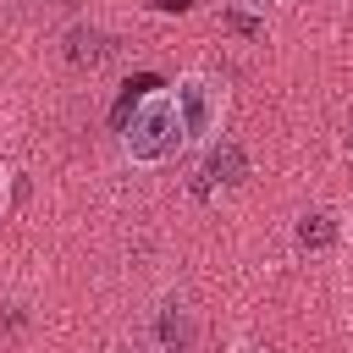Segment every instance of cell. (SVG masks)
Returning a JSON list of instances; mask_svg holds the SVG:
<instances>
[{
	"instance_id": "obj_1",
	"label": "cell",
	"mask_w": 353,
	"mask_h": 353,
	"mask_svg": "<svg viewBox=\"0 0 353 353\" xmlns=\"http://www.w3.org/2000/svg\"><path fill=\"white\" fill-rule=\"evenodd\" d=\"M182 149H188V132H182V116H176L171 88H149V94L132 105V116L121 121V154L149 171V165L176 160Z\"/></svg>"
},
{
	"instance_id": "obj_2",
	"label": "cell",
	"mask_w": 353,
	"mask_h": 353,
	"mask_svg": "<svg viewBox=\"0 0 353 353\" xmlns=\"http://www.w3.org/2000/svg\"><path fill=\"white\" fill-rule=\"evenodd\" d=\"M171 99H176V116H182V132L193 149H204L210 138H221V121H226V83H215L210 72H182L171 83Z\"/></svg>"
},
{
	"instance_id": "obj_3",
	"label": "cell",
	"mask_w": 353,
	"mask_h": 353,
	"mask_svg": "<svg viewBox=\"0 0 353 353\" xmlns=\"http://www.w3.org/2000/svg\"><path fill=\"white\" fill-rule=\"evenodd\" d=\"M154 342H160V353H193V342H199V320H193V309H188V298H160V309H154Z\"/></svg>"
},
{
	"instance_id": "obj_4",
	"label": "cell",
	"mask_w": 353,
	"mask_h": 353,
	"mask_svg": "<svg viewBox=\"0 0 353 353\" xmlns=\"http://www.w3.org/2000/svg\"><path fill=\"white\" fill-rule=\"evenodd\" d=\"M199 176H204V188H237L243 176H248V154H243V143L237 138H210L204 143V165H199Z\"/></svg>"
},
{
	"instance_id": "obj_5",
	"label": "cell",
	"mask_w": 353,
	"mask_h": 353,
	"mask_svg": "<svg viewBox=\"0 0 353 353\" xmlns=\"http://www.w3.org/2000/svg\"><path fill=\"white\" fill-rule=\"evenodd\" d=\"M110 50H116V44H110V33H105V28H94V22H72V28L61 33V55H66L72 66H88V72H94V66H105V61H110Z\"/></svg>"
},
{
	"instance_id": "obj_6",
	"label": "cell",
	"mask_w": 353,
	"mask_h": 353,
	"mask_svg": "<svg viewBox=\"0 0 353 353\" xmlns=\"http://www.w3.org/2000/svg\"><path fill=\"white\" fill-rule=\"evenodd\" d=\"M292 243H298V248H325V243H331V215H325V210H309V215H298V226H292Z\"/></svg>"
},
{
	"instance_id": "obj_7",
	"label": "cell",
	"mask_w": 353,
	"mask_h": 353,
	"mask_svg": "<svg viewBox=\"0 0 353 353\" xmlns=\"http://www.w3.org/2000/svg\"><path fill=\"white\" fill-rule=\"evenodd\" d=\"M232 6H237V11H254V17H265V11H270V0H232Z\"/></svg>"
},
{
	"instance_id": "obj_8",
	"label": "cell",
	"mask_w": 353,
	"mask_h": 353,
	"mask_svg": "<svg viewBox=\"0 0 353 353\" xmlns=\"http://www.w3.org/2000/svg\"><path fill=\"white\" fill-rule=\"evenodd\" d=\"M0 215H6V165H0Z\"/></svg>"
},
{
	"instance_id": "obj_9",
	"label": "cell",
	"mask_w": 353,
	"mask_h": 353,
	"mask_svg": "<svg viewBox=\"0 0 353 353\" xmlns=\"http://www.w3.org/2000/svg\"><path fill=\"white\" fill-rule=\"evenodd\" d=\"M237 353H259V347H237Z\"/></svg>"
},
{
	"instance_id": "obj_10",
	"label": "cell",
	"mask_w": 353,
	"mask_h": 353,
	"mask_svg": "<svg viewBox=\"0 0 353 353\" xmlns=\"http://www.w3.org/2000/svg\"><path fill=\"white\" fill-rule=\"evenodd\" d=\"M116 353H121V347H116Z\"/></svg>"
}]
</instances>
